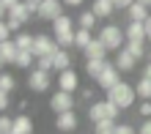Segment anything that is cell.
<instances>
[{
	"instance_id": "cell-27",
	"label": "cell",
	"mask_w": 151,
	"mask_h": 134,
	"mask_svg": "<svg viewBox=\"0 0 151 134\" xmlns=\"http://www.w3.org/2000/svg\"><path fill=\"white\" fill-rule=\"evenodd\" d=\"M14 88H17V77H14V74H8V71H3V74H0V91L11 93Z\"/></svg>"
},
{
	"instance_id": "cell-11",
	"label": "cell",
	"mask_w": 151,
	"mask_h": 134,
	"mask_svg": "<svg viewBox=\"0 0 151 134\" xmlns=\"http://www.w3.org/2000/svg\"><path fill=\"white\" fill-rule=\"evenodd\" d=\"M115 66L121 68V74H129V71L137 66V58L132 55V49H129V47H121L118 52H115Z\"/></svg>"
},
{
	"instance_id": "cell-40",
	"label": "cell",
	"mask_w": 151,
	"mask_h": 134,
	"mask_svg": "<svg viewBox=\"0 0 151 134\" xmlns=\"http://www.w3.org/2000/svg\"><path fill=\"white\" fill-rule=\"evenodd\" d=\"M63 3L72 6V8H80V6H83V0H63Z\"/></svg>"
},
{
	"instance_id": "cell-25",
	"label": "cell",
	"mask_w": 151,
	"mask_h": 134,
	"mask_svg": "<svg viewBox=\"0 0 151 134\" xmlns=\"http://www.w3.org/2000/svg\"><path fill=\"white\" fill-rule=\"evenodd\" d=\"M127 47L132 49V55H135L137 60H140V58H148V52H146V41H143V38H129V41H127Z\"/></svg>"
},
{
	"instance_id": "cell-39",
	"label": "cell",
	"mask_w": 151,
	"mask_h": 134,
	"mask_svg": "<svg viewBox=\"0 0 151 134\" xmlns=\"http://www.w3.org/2000/svg\"><path fill=\"white\" fill-rule=\"evenodd\" d=\"M80 96H83V101H91V99H93V91H91V88H85Z\"/></svg>"
},
{
	"instance_id": "cell-1",
	"label": "cell",
	"mask_w": 151,
	"mask_h": 134,
	"mask_svg": "<svg viewBox=\"0 0 151 134\" xmlns=\"http://www.w3.org/2000/svg\"><path fill=\"white\" fill-rule=\"evenodd\" d=\"M52 36L58 38L60 47L72 49V47H74V16L60 14L58 19H52Z\"/></svg>"
},
{
	"instance_id": "cell-30",
	"label": "cell",
	"mask_w": 151,
	"mask_h": 134,
	"mask_svg": "<svg viewBox=\"0 0 151 134\" xmlns=\"http://www.w3.org/2000/svg\"><path fill=\"white\" fill-rule=\"evenodd\" d=\"M0 131L3 134H14V118L3 115V118H0Z\"/></svg>"
},
{
	"instance_id": "cell-34",
	"label": "cell",
	"mask_w": 151,
	"mask_h": 134,
	"mask_svg": "<svg viewBox=\"0 0 151 134\" xmlns=\"http://www.w3.org/2000/svg\"><path fill=\"white\" fill-rule=\"evenodd\" d=\"M11 33H14V30L8 28V22H0V38H8Z\"/></svg>"
},
{
	"instance_id": "cell-43",
	"label": "cell",
	"mask_w": 151,
	"mask_h": 134,
	"mask_svg": "<svg viewBox=\"0 0 151 134\" xmlns=\"http://www.w3.org/2000/svg\"><path fill=\"white\" fill-rule=\"evenodd\" d=\"M146 30H148V38H151V14H148V19H146Z\"/></svg>"
},
{
	"instance_id": "cell-31",
	"label": "cell",
	"mask_w": 151,
	"mask_h": 134,
	"mask_svg": "<svg viewBox=\"0 0 151 134\" xmlns=\"http://www.w3.org/2000/svg\"><path fill=\"white\" fill-rule=\"evenodd\" d=\"M140 118H151V99H140Z\"/></svg>"
},
{
	"instance_id": "cell-32",
	"label": "cell",
	"mask_w": 151,
	"mask_h": 134,
	"mask_svg": "<svg viewBox=\"0 0 151 134\" xmlns=\"http://www.w3.org/2000/svg\"><path fill=\"white\" fill-rule=\"evenodd\" d=\"M6 22H8V28H11L14 33H19V30H22V25H25L22 19H17V16H8V19H6Z\"/></svg>"
},
{
	"instance_id": "cell-41",
	"label": "cell",
	"mask_w": 151,
	"mask_h": 134,
	"mask_svg": "<svg viewBox=\"0 0 151 134\" xmlns=\"http://www.w3.org/2000/svg\"><path fill=\"white\" fill-rule=\"evenodd\" d=\"M25 3H28V6L33 8V11H36V8H39V3H41V0H25Z\"/></svg>"
},
{
	"instance_id": "cell-38",
	"label": "cell",
	"mask_w": 151,
	"mask_h": 134,
	"mask_svg": "<svg viewBox=\"0 0 151 134\" xmlns=\"http://www.w3.org/2000/svg\"><path fill=\"white\" fill-rule=\"evenodd\" d=\"M8 104H11V101H8V93L0 91V110H8Z\"/></svg>"
},
{
	"instance_id": "cell-4",
	"label": "cell",
	"mask_w": 151,
	"mask_h": 134,
	"mask_svg": "<svg viewBox=\"0 0 151 134\" xmlns=\"http://www.w3.org/2000/svg\"><path fill=\"white\" fill-rule=\"evenodd\" d=\"M99 38L107 44L110 52H118L124 47V41H127V30H121L118 25H104V28L99 30Z\"/></svg>"
},
{
	"instance_id": "cell-44",
	"label": "cell",
	"mask_w": 151,
	"mask_h": 134,
	"mask_svg": "<svg viewBox=\"0 0 151 134\" xmlns=\"http://www.w3.org/2000/svg\"><path fill=\"white\" fill-rule=\"evenodd\" d=\"M140 3H146V6H148V8H151V0H140Z\"/></svg>"
},
{
	"instance_id": "cell-8",
	"label": "cell",
	"mask_w": 151,
	"mask_h": 134,
	"mask_svg": "<svg viewBox=\"0 0 151 134\" xmlns=\"http://www.w3.org/2000/svg\"><path fill=\"white\" fill-rule=\"evenodd\" d=\"M63 0H41L39 3V8H36V16L39 19H47V22H52V19H58L60 14H63Z\"/></svg>"
},
{
	"instance_id": "cell-3",
	"label": "cell",
	"mask_w": 151,
	"mask_h": 134,
	"mask_svg": "<svg viewBox=\"0 0 151 134\" xmlns=\"http://www.w3.org/2000/svg\"><path fill=\"white\" fill-rule=\"evenodd\" d=\"M118 112H121V107L115 101H110V99L93 101L91 107H88V118H91V123H96V120H118Z\"/></svg>"
},
{
	"instance_id": "cell-5",
	"label": "cell",
	"mask_w": 151,
	"mask_h": 134,
	"mask_svg": "<svg viewBox=\"0 0 151 134\" xmlns=\"http://www.w3.org/2000/svg\"><path fill=\"white\" fill-rule=\"evenodd\" d=\"M28 88L33 93H47L50 88H52V71L47 68H30V77H28Z\"/></svg>"
},
{
	"instance_id": "cell-24",
	"label": "cell",
	"mask_w": 151,
	"mask_h": 134,
	"mask_svg": "<svg viewBox=\"0 0 151 134\" xmlns=\"http://www.w3.org/2000/svg\"><path fill=\"white\" fill-rule=\"evenodd\" d=\"M96 19H99V16H96L93 8H91V11L77 14V25H80V28H88V30H93V28H96Z\"/></svg>"
},
{
	"instance_id": "cell-33",
	"label": "cell",
	"mask_w": 151,
	"mask_h": 134,
	"mask_svg": "<svg viewBox=\"0 0 151 134\" xmlns=\"http://www.w3.org/2000/svg\"><path fill=\"white\" fill-rule=\"evenodd\" d=\"M135 129L129 126V123H115V134H132Z\"/></svg>"
},
{
	"instance_id": "cell-29",
	"label": "cell",
	"mask_w": 151,
	"mask_h": 134,
	"mask_svg": "<svg viewBox=\"0 0 151 134\" xmlns=\"http://www.w3.org/2000/svg\"><path fill=\"white\" fill-rule=\"evenodd\" d=\"M33 38H36V36H30V33H17L14 36V41H17L19 49H33Z\"/></svg>"
},
{
	"instance_id": "cell-2",
	"label": "cell",
	"mask_w": 151,
	"mask_h": 134,
	"mask_svg": "<svg viewBox=\"0 0 151 134\" xmlns=\"http://www.w3.org/2000/svg\"><path fill=\"white\" fill-rule=\"evenodd\" d=\"M107 99L115 101L121 110H129V107L135 104L140 96H137V88H135V85H129V82H124V79H121L118 85H113L110 91H107Z\"/></svg>"
},
{
	"instance_id": "cell-45",
	"label": "cell",
	"mask_w": 151,
	"mask_h": 134,
	"mask_svg": "<svg viewBox=\"0 0 151 134\" xmlns=\"http://www.w3.org/2000/svg\"><path fill=\"white\" fill-rule=\"evenodd\" d=\"M148 60H151V52H148Z\"/></svg>"
},
{
	"instance_id": "cell-7",
	"label": "cell",
	"mask_w": 151,
	"mask_h": 134,
	"mask_svg": "<svg viewBox=\"0 0 151 134\" xmlns=\"http://www.w3.org/2000/svg\"><path fill=\"white\" fill-rule=\"evenodd\" d=\"M74 93L72 91H63V88H58V93H52V99H50V110L52 112H66V110H74Z\"/></svg>"
},
{
	"instance_id": "cell-19",
	"label": "cell",
	"mask_w": 151,
	"mask_h": 134,
	"mask_svg": "<svg viewBox=\"0 0 151 134\" xmlns=\"http://www.w3.org/2000/svg\"><path fill=\"white\" fill-rule=\"evenodd\" d=\"M129 38H148V30H146V22H135V19H129L127 25V41Z\"/></svg>"
},
{
	"instance_id": "cell-16",
	"label": "cell",
	"mask_w": 151,
	"mask_h": 134,
	"mask_svg": "<svg viewBox=\"0 0 151 134\" xmlns=\"http://www.w3.org/2000/svg\"><path fill=\"white\" fill-rule=\"evenodd\" d=\"M127 16H129V19H135V22H146L148 19V6L140 3V0H135V3L127 8Z\"/></svg>"
},
{
	"instance_id": "cell-13",
	"label": "cell",
	"mask_w": 151,
	"mask_h": 134,
	"mask_svg": "<svg viewBox=\"0 0 151 134\" xmlns=\"http://www.w3.org/2000/svg\"><path fill=\"white\" fill-rule=\"evenodd\" d=\"M77 112L74 110H66V112H58L55 115V126H58V131H74L77 129Z\"/></svg>"
},
{
	"instance_id": "cell-12",
	"label": "cell",
	"mask_w": 151,
	"mask_h": 134,
	"mask_svg": "<svg viewBox=\"0 0 151 134\" xmlns=\"http://www.w3.org/2000/svg\"><path fill=\"white\" fill-rule=\"evenodd\" d=\"M58 88H63V91H77L80 88V77H77V71L74 68H63V71H58Z\"/></svg>"
},
{
	"instance_id": "cell-23",
	"label": "cell",
	"mask_w": 151,
	"mask_h": 134,
	"mask_svg": "<svg viewBox=\"0 0 151 134\" xmlns=\"http://www.w3.org/2000/svg\"><path fill=\"white\" fill-rule=\"evenodd\" d=\"M33 131V120L28 115H17L14 118V134H30Z\"/></svg>"
},
{
	"instance_id": "cell-36",
	"label": "cell",
	"mask_w": 151,
	"mask_h": 134,
	"mask_svg": "<svg viewBox=\"0 0 151 134\" xmlns=\"http://www.w3.org/2000/svg\"><path fill=\"white\" fill-rule=\"evenodd\" d=\"M113 3H115V8H121V11H127V8H129L132 3H135V0H113Z\"/></svg>"
},
{
	"instance_id": "cell-9",
	"label": "cell",
	"mask_w": 151,
	"mask_h": 134,
	"mask_svg": "<svg viewBox=\"0 0 151 134\" xmlns=\"http://www.w3.org/2000/svg\"><path fill=\"white\" fill-rule=\"evenodd\" d=\"M118 74H121V68L115 66V63H107V66L102 68V74L96 77V85H99L102 91L107 93V91H110L113 85H118V82H121V79H118Z\"/></svg>"
},
{
	"instance_id": "cell-26",
	"label": "cell",
	"mask_w": 151,
	"mask_h": 134,
	"mask_svg": "<svg viewBox=\"0 0 151 134\" xmlns=\"http://www.w3.org/2000/svg\"><path fill=\"white\" fill-rule=\"evenodd\" d=\"M135 88H137V96H140V99H151V77H140Z\"/></svg>"
},
{
	"instance_id": "cell-22",
	"label": "cell",
	"mask_w": 151,
	"mask_h": 134,
	"mask_svg": "<svg viewBox=\"0 0 151 134\" xmlns=\"http://www.w3.org/2000/svg\"><path fill=\"white\" fill-rule=\"evenodd\" d=\"M33 63H36V52L33 49H19V55H17V68H30Z\"/></svg>"
},
{
	"instance_id": "cell-17",
	"label": "cell",
	"mask_w": 151,
	"mask_h": 134,
	"mask_svg": "<svg viewBox=\"0 0 151 134\" xmlns=\"http://www.w3.org/2000/svg\"><path fill=\"white\" fill-rule=\"evenodd\" d=\"M91 8L96 11V16H99V19H107V16L115 14V3H113V0H93Z\"/></svg>"
},
{
	"instance_id": "cell-28",
	"label": "cell",
	"mask_w": 151,
	"mask_h": 134,
	"mask_svg": "<svg viewBox=\"0 0 151 134\" xmlns=\"http://www.w3.org/2000/svg\"><path fill=\"white\" fill-rule=\"evenodd\" d=\"M93 131L96 134H115V120H96Z\"/></svg>"
},
{
	"instance_id": "cell-15",
	"label": "cell",
	"mask_w": 151,
	"mask_h": 134,
	"mask_svg": "<svg viewBox=\"0 0 151 134\" xmlns=\"http://www.w3.org/2000/svg\"><path fill=\"white\" fill-rule=\"evenodd\" d=\"M107 52H110V49H107V44H104L99 36H96V38H93V41L83 49V55H85V58H104Z\"/></svg>"
},
{
	"instance_id": "cell-20",
	"label": "cell",
	"mask_w": 151,
	"mask_h": 134,
	"mask_svg": "<svg viewBox=\"0 0 151 134\" xmlns=\"http://www.w3.org/2000/svg\"><path fill=\"white\" fill-rule=\"evenodd\" d=\"M91 41H93V33L88 28H80L77 25V30H74V49H85Z\"/></svg>"
},
{
	"instance_id": "cell-35",
	"label": "cell",
	"mask_w": 151,
	"mask_h": 134,
	"mask_svg": "<svg viewBox=\"0 0 151 134\" xmlns=\"http://www.w3.org/2000/svg\"><path fill=\"white\" fill-rule=\"evenodd\" d=\"M14 3H19V0H0V11H3V14H8V8H11Z\"/></svg>"
},
{
	"instance_id": "cell-46",
	"label": "cell",
	"mask_w": 151,
	"mask_h": 134,
	"mask_svg": "<svg viewBox=\"0 0 151 134\" xmlns=\"http://www.w3.org/2000/svg\"><path fill=\"white\" fill-rule=\"evenodd\" d=\"M148 41H151V38H148Z\"/></svg>"
},
{
	"instance_id": "cell-14",
	"label": "cell",
	"mask_w": 151,
	"mask_h": 134,
	"mask_svg": "<svg viewBox=\"0 0 151 134\" xmlns=\"http://www.w3.org/2000/svg\"><path fill=\"white\" fill-rule=\"evenodd\" d=\"M6 16H17V19H22V22H30V16H36V11H33V8L22 0V3H14L11 8H8Z\"/></svg>"
},
{
	"instance_id": "cell-18",
	"label": "cell",
	"mask_w": 151,
	"mask_h": 134,
	"mask_svg": "<svg viewBox=\"0 0 151 134\" xmlns=\"http://www.w3.org/2000/svg\"><path fill=\"white\" fill-rule=\"evenodd\" d=\"M104 66H107V60H104V58H85V74L91 77V79L99 77Z\"/></svg>"
},
{
	"instance_id": "cell-21",
	"label": "cell",
	"mask_w": 151,
	"mask_h": 134,
	"mask_svg": "<svg viewBox=\"0 0 151 134\" xmlns=\"http://www.w3.org/2000/svg\"><path fill=\"white\" fill-rule=\"evenodd\" d=\"M52 60H55V71L72 68V55H69V49H66V47H60L55 55H52Z\"/></svg>"
},
{
	"instance_id": "cell-6",
	"label": "cell",
	"mask_w": 151,
	"mask_h": 134,
	"mask_svg": "<svg viewBox=\"0 0 151 134\" xmlns=\"http://www.w3.org/2000/svg\"><path fill=\"white\" fill-rule=\"evenodd\" d=\"M60 49V44L55 36H50V33H36V38H33V52H36V58L39 55H55V52Z\"/></svg>"
},
{
	"instance_id": "cell-10",
	"label": "cell",
	"mask_w": 151,
	"mask_h": 134,
	"mask_svg": "<svg viewBox=\"0 0 151 134\" xmlns=\"http://www.w3.org/2000/svg\"><path fill=\"white\" fill-rule=\"evenodd\" d=\"M17 55H19V47H17L14 38H3V41H0V63H3V66L17 63Z\"/></svg>"
},
{
	"instance_id": "cell-42",
	"label": "cell",
	"mask_w": 151,
	"mask_h": 134,
	"mask_svg": "<svg viewBox=\"0 0 151 134\" xmlns=\"http://www.w3.org/2000/svg\"><path fill=\"white\" fill-rule=\"evenodd\" d=\"M143 77H151V60L146 63V68H143Z\"/></svg>"
},
{
	"instance_id": "cell-37",
	"label": "cell",
	"mask_w": 151,
	"mask_h": 134,
	"mask_svg": "<svg viewBox=\"0 0 151 134\" xmlns=\"http://www.w3.org/2000/svg\"><path fill=\"white\" fill-rule=\"evenodd\" d=\"M140 134H151V118H143V123H140Z\"/></svg>"
}]
</instances>
